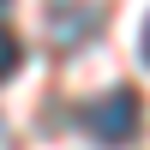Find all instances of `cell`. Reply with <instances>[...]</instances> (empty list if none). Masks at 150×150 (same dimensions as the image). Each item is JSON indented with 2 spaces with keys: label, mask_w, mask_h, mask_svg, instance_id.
<instances>
[{
  "label": "cell",
  "mask_w": 150,
  "mask_h": 150,
  "mask_svg": "<svg viewBox=\"0 0 150 150\" xmlns=\"http://www.w3.org/2000/svg\"><path fill=\"white\" fill-rule=\"evenodd\" d=\"M18 66H24V42H18V36L6 30V24H0V84H6L12 72H18Z\"/></svg>",
  "instance_id": "7a4b0ae2"
},
{
  "label": "cell",
  "mask_w": 150,
  "mask_h": 150,
  "mask_svg": "<svg viewBox=\"0 0 150 150\" xmlns=\"http://www.w3.org/2000/svg\"><path fill=\"white\" fill-rule=\"evenodd\" d=\"M144 60H150V18H144Z\"/></svg>",
  "instance_id": "3957f363"
},
{
  "label": "cell",
  "mask_w": 150,
  "mask_h": 150,
  "mask_svg": "<svg viewBox=\"0 0 150 150\" xmlns=\"http://www.w3.org/2000/svg\"><path fill=\"white\" fill-rule=\"evenodd\" d=\"M144 126V102L132 84H114L108 96H96L90 108H84V132H90L96 144H132Z\"/></svg>",
  "instance_id": "6da1fadb"
},
{
  "label": "cell",
  "mask_w": 150,
  "mask_h": 150,
  "mask_svg": "<svg viewBox=\"0 0 150 150\" xmlns=\"http://www.w3.org/2000/svg\"><path fill=\"white\" fill-rule=\"evenodd\" d=\"M0 6H6V0H0Z\"/></svg>",
  "instance_id": "277c9868"
}]
</instances>
